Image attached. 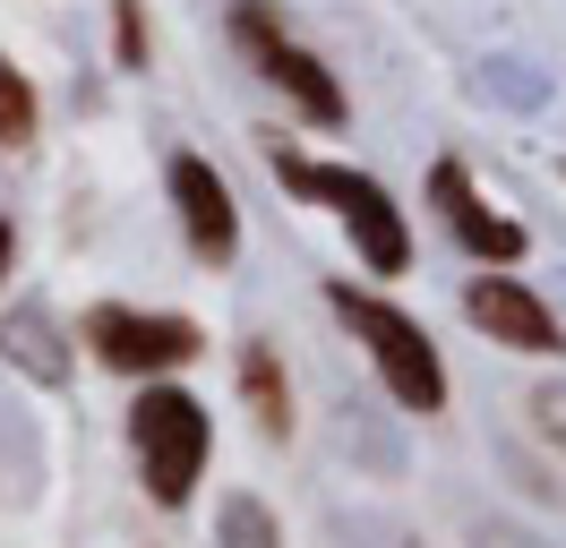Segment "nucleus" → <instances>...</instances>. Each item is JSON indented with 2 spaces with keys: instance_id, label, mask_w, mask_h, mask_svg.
Instances as JSON below:
<instances>
[{
  "instance_id": "nucleus-1",
  "label": "nucleus",
  "mask_w": 566,
  "mask_h": 548,
  "mask_svg": "<svg viewBox=\"0 0 566 548\" xmlns=\"http://www.w3.org/2000/svg\"><path fill=\"white\" fill-rule=\"evenodd\" d=\"M266 164H275V180L292 198H318L326 214H344V232H353L369 274L412 266V223H403V205L387 198V180H369V171H353V164H326V155H301V146H275V137H266Z\"/></svg>"
},
{
  "instance_id": "nucleus-2",
  "label": "nucleus",
  "mask_w": 566,
  "mask_h": 548,
  "mask_svg": "<svg viewBox=\"0 0 566 548\" xmlns=\"http://www.w3.org/2000/svg\"><path fill=\"white\" fill-rule=\"evenodd\" d=\"M326 308L353 326V342L369 351V369L387 377V394L403 411H421V420L447 411V360H438V342L421 335L412 308H395L387 292H360V283H326Z\"/></svg>"
},
{
  "instance_id": "nucleus-3",
  "label": "nucleus",
  "mask_w": 566,
  "mask_h": 548,
  "mask_svg": "<svg viewBox=\"0 0 566 548\" xmlns=\"http://www.w3.org/2000/svg\"><path fill=\"white\" fill-rule=\"evenodd\" d=\"M129 454H138V479L146 497L164 514H180L198 497V479H207V454H214V420L207 403L189 394V386H138V403H129Z\"/></svg>"
},
{
  "instance_id": "nucleus-4",
  "label": "nucleus",
  "mask_w": 566,
  "mask_h": 548,
  "mask_svg": "<svg viewBox=\"0 0 566 548\" xmlns=\"http://www.w3.org/2000/svg\"><path fill=\"white\" fill-rule=\"evenodd\" d=\"M232 43L258 61V77H266L301 120L344 129V112H353V103H344V86H335V68H326L310 43H292V34L275 27V9H266V0H232Z\"/></svg>"
},
{
  "instance_id": "nucleus-5",
  "label": "nucleus",
  "mask_w": 566,
  "mask_h": 548,
  "mask_svg": "<svg viewBox=\"0 0 566 548\" xmlns=\"http://www.w3.org/2000/svg\"><path fill=\"white\" fill-rule=\"evenodd\" d=\"M86 351L104 360V369H120V377H138V386H155V377H172V369H189L198 351H207V335H198V317H180V308H120V301H104V308H86Z\"/></svg>"
},
{
  "instance_id": "nucleus-6",
  "label": "nucleus",
  "mask_w": 566,
  "mask_h": 548,
  "mask_svg": "<svg viewBox=\"0 0 566 548\" xmlns=\"http://www.w3.org/2000/svg\"><path fill=\"white\" fill-rule=\"evenodd\" d=\"M463 317H472V326H481L490 342L524 351V360H558V351H566L558 308L541 301L524 274H506V266H481L472 283H463Z\"/></svg>"
},
{
  "instance_id": "nucleus-7",
  "label": "nucleus",
  "mask_w": 566,
  "mask_h": 548,
  "mask_svg": "<svg viewBox=\"0 0 566 548\" xmlns=\"http://www.w3.org/2000/svg\"><path fill=\"white\" fill-rule=\"evenodd\" d=\"M164 189H172V214H180V240L198 266H232L241 257V205H232V180L207 164V155H172L164 164Z\"/></svg>"
},
{
  "instance_id": "nucleus-8",
  "label": "nucleus",
  "mask_w": 566,
  "mask_h": 548,
  "mask_svg": "<svg viewBox=\"0 0 566 548\" xmlns=\"http://www.w3.org/2000/svg\"><path fill=\"white\" fill-rule=\"evenodd\" d=\"M429 205H438V223L463 240V257H481V266H524L532 232L515 223V214H497V205L472 189V171H463L455 155L429 164Z\"/></svg>"
},
{
  "instance_id": "nucleus-9",
  "label": "nucleus",
  "mask_w": 566,
  "mask_h": 548,
  "mask_svg": "<svg viewBox=\"0 0 566 548\" xmlns=\"http://www.w3.org/2000/svg\"><path fill=\"white\" fill-rule=\"evenodd\" d=\"M241 403L258 420V438H292V377H283L275 342H241Z\"/></svg>"
},
{
  "instance_id": "nucleus-10",
  "label": "nucleus",
  "mask_w": 566,
  "mask_h": 548,
  "mask_svg": "<svg viewBox=\"0 0 566 548\" xmlns=\"http://www.w3.org/2000/svg\"><path fill=\"white\" fill-rule=\"evenodd\" d=\"M214 548H283V531H275V514L258 506L249 488H232V497L214 506Z\"/></svg>"
},
{
  "instance_id": "nucleus-11",
  "label": "nucleus",
  "mask_w": 566,
  "mask_h": 548,
  "mask_svg": "<svg viewBox=\"0 0 566 548\" xmlns=\"http://www.w3.org/2000/svg\"><path fill=\"white\" fill-rule=\"evenodd\" d=\"M35 129H43V103L27 86V68H9V52H0V146H35Z\"/></svg>"
},
{
  "instance_id": "nucleus-12",
  "label": "nucleus",
  "mask_w": 566,
  "mask_h": 548,
  "mask_svg": "<svg viewBox=\"0 0 566 548\" xmlns=\"http://www.w3.org/2000/svg\"><path fill=\"white\" fill-rule=\"evenodd\" d=\"M112 52H120V68H146V9L138 0H112Z\"/></svg>"
},
{
  "instance_id": "nucleus-13",
  "label": "nucleus",
  "mask_w": 566,
  "mask_h": 548,
  "mask_svg": "<svg viewBox=\"0 0 566 548\" xmlns=\"http://www.w3.org/2000/svg\"><path fill=\"white\" fill-rule=\"evenodd\" d=\"M532 429L566 445V386H541V394H532Z\"/></svg>"
},
{
  "instance_id": "nucleus-14",
  "label": "nucleus",
  "mask_w": 566,
  "mask_h": 548,
  "mask_svg": "<svg viewBox=\"0 0 566 548\" xmlns=\"http://www.w3.org/2000/svg\"><path fill=\"white\" fill-rule=\"evenodd\" d=\"M9 257H18V232H9V214H0V283H9Z\"/></svg>"
}]
</instances>
